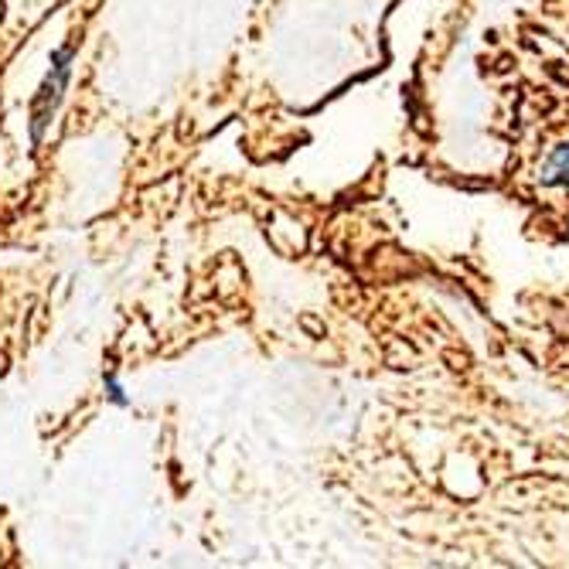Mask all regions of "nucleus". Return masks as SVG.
<instances>
[{
	"label": "nucleus",
	"instance_id": "obj_3",
	"mask_svg": "<svg viewBox=\"0 0 569 569\" xmlns=\"http://www.w3.org/2000/svg\"><path fill=\"white\" fill-rule=\"evenodd\" d=\"M102 389H107V399H110L113 406H120V409H130V396H127L123 382H120L113 372H102Z\"/></svg>",
	"mask_w": 569,
	"mask_h": 569
},
{
	"label": "nucleus",
	"instance_id": "obj_1",
	"mask_svg": "<svg viewBox=\"0 0 569 569\" xmlns=\"http://www.w3.org/2000/svg\"><path fill=\"white\" fill-rule=\"evenodd\" d=\"M72 62H76V38L62 41L59 48H51L48 56V72L41 79V86L34 89L31 96V113H28V133H31V147H41L44 143V133L56 123L62 102H66V92H69V82H72Z\"/></svg>",
	"mask_w": 569,
	"mask_h": 569
},
{
	"label": "nucleus",
	"instance_id": "obj_2",
	"mask_svg": "<svg viewBox=\"0 0 569 569\" xmlns=\"http://www.w3.org/2000/svg\"><path fill=\"white\" fill-rule=\"evenodd\" d=\"M539 181L546 188H559V184H569V140L552 147V153L546 158L542 171H539Z\"/></svg>",
	"mask_w": 569,
	"mask_h": 569
}]
</instances>
